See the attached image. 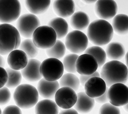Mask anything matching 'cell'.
<instances>
[{
	"label": "cell",
	"instance_id": "obj_12",
	"mask_svg": "<svg viewBox=\"0 0 128 114\" xmlns=\"http://www.w3.org/2000/svg\"><path fill=\"white\" fill-rule=\"evenodd\" d=\"M118 7L112 0H100L95 4V14L101 20H108L114 18L117 12Z\"/></svg>",
	"mask_w": 128,
	"mask_h": 114
},
{
	"label": "cell",
	"instance_id": "obj_28",
	"mask_svg": "<svg viewBox=\"0 0 128 114\" xmlns=\"http://www.w3.org/2000/svg\"><path fill=\"white\" fill-rule=\"evenodd\" d=\"M6 70L8 76L6 87L8 88H14L20 85L22 78L20 71L14 70L10 67H7Z\"/></svg>",
	"mask_w": 128,
	"mask_h": 114
},
{
	"label": "cell",
	"instance_id": "obj_4",
	"mask_svg": "<svg viewBox=\"0 0 128 114\" xmlns=\"http://www.w3.org/2000/svg\"><path fill=\"white\" fill-rule=\"evenodd\" d=\"M39 95L36 88L30 84H23L16 87L14 99L17 106L22 109L33 107L38 102Z\"/></svg>",
	"mask_w": 128,
	"mask_h": 114
},
{
	"label": "cell",
	"instance_id": "obj_42",
	"mask_svg": "<svg viewBox=\"0 0 128 114\" xmlns=\"http://www.w3.org/2000/svg\"><path fill=\"white\" fill-rule=\"evenodd\" d=\"M128 104H126V105H124L123 106V107H124V110L126 111H128Z\"/></svg>",
	"mask_w": 128,
	"mask_h": 114
},
{
	"label": "cell",
	"instance_id": "obj_38",
	"mask_svg": "<svg viewBox=\"0 0 128 114\" xmlns=\"http://www.w3.org/2000/svg\"><path fill=\"white\" fill-rule=\"evenodd\" d=\"M58 114H78V112L74 108H71L69 109H63L61 110Z\"/></svg>",
	"mask_w": 128,
	"mask_h": 114
},
{
	"label": "cell",
	"instance_id": "obj_23",
	"mask_svg": "<svg viewBox=\"0 0 128 114\" xmlns=\"http://www.w3.org/2000/svg\"><path fill=\"white\" fill-rule=\"evenodd\" d=\"M58 107L51 99H44L38 102L35 107L36 114H58Z\"/></svg>",
	"mask_w": 128,
	"mask_h": 114
},
{
	"label": "cell",
	"instance_id": "obj_6",
	"mask_svg": "<svg viewBox=\"0 0 128 114\" xmlns=\"http://www.w3.org/2000/svg\"><path fill=\"white\" fill-rule=\"evenodd\" d=\"M40 71L42 77L49 81H56L63 75L64 69L62 62L56 59L49 58L41 63Z\"/></svg>",
	"mask_w": 128,
	"mask_h": 114
},
{
	"label": "cell",
	"instance_id": "obj_32",
	"mask_svg": "<svg viewBox=\"0 0 128 114\" xmlns=\"http://www.w3.org/2000/svg\"><path fill=\"white\" fill-rule=\"evenodd\" d=\"M98 114H121L120 108L110 104L106 103L102 105L99 110Z\"/></svg>",
	"mask_w": 128,
	"mask_h": 114
},
{
	"label": "cell",
	"instance_id": "obj_34",
	"mask_svg": "<svg viewBox=\"0 0 128 114\" xmlns=\"http://www.w3.org/2000/svg\"><path fill=\"white\" fill-rule=\"evenodd\" d=\"M2 114H22V112L18 106L12 105L5 107Z\"/></svg>",
	"mask_w": 128,
	"mask_h": 114
},
{
	"label": "cell",
	"instance_id": "obj_16",
	"mask_svg": "<svg viewBox=\"0 0 128 114\" xmlns=\"http://www.w3.org/2000/svg\"><path fill=\"white\" fill-rule=\"evenodd\" d=\"M60 87L58 81H49L42 78L38 83L36 89L41 97L46 99H51L54 97Z\"/></svg>",
	"mask_w": 128,
	"mask_h": 114
},
{
	"label": "cell",
	"instance_id": "obj_18",
	"mask_svg": "<svg viewBox=\"0 0 128 114\" xmlns=\"http://www.w3.org/2000/svg\"><path fill=\"white\" fill-rule=\"evenodd\" d=\"M53 9L56 15L63 19L69 17L74 14L76 5L71 0H58L53 2Z\"/></svg>",
	"mask_w": 128,
	"mask_h": 114
},
{
	"label": "cell",
	"instance_id": "obj_25",
	"mask_svg": "<svg viewBox=\"0 0 128 114\" xmlns=\"http://www.w3.org/2000/svg\"><path fill=\"white\" fill-rule=\"evenodd\" d=\"M51 1H25V4L28 11L32 15L44 14L47 11Z\"/></svg>",
	"mask_w": 128,
	"mask_h": 114
},
{
	"label": "cell",
	"instance_id": "obj_17",
	"mask_svg": "<svg viewBox=\"0 0 128 114\" xmlns=\"http://www.w3.org/2000/svg\"><path fill=\"white\" fill-rule=\"evenodd\" d=\"M28 58L22 50L16 49L9 54L7 58L8 64L10 68L19 70L24 68L28 63Z\"/></svg>",
	"mask_w": 128,
	"mask_h": 114
},
{
	"label": "cell",
	"instance_id": "obj_13",
	"mask_svg": "<svg viewBox=\"0 0 128 114\" xmlns=\"http://www.w3.org/2000/svg\"><path fill=\"white\" fill-rule=\"evenodd\" d=\"M76 72L82 76L90 75L96 71L98 64L96 59L91 55L84 54L78 56L76 64Z\"/></svg>",
	"mask_w": 128,
	"mask_h": 114
},
{
	"label": "cell",
	"instance_id": "obj_40",
	"mask_svg": "<svg viewBox=\"0 0 128 114\" xmlns=\"http://www.w3.org/2000/svg\"><path fill=\"white\" fill-rule=\"evenodd\" d=\"M96 1H95V0H86V1H83L84 3L88 4H91L94 3L95 2H96Z\"/></svg>",
	"mask_w": 128,
	"mask_h": 114
},
{
	"label": "cell",
	"instance_id": "obj_26",
	"mask_svg": "<svg viewBox=\"0 0 128 114\" xmlns=\"http://www.w3.org/2000/svg\"><path fill=\"white\" fill-rule=\"evenodd\" d=\"M60 87H69L74 91H78L80 85L79 78L74 74L67 73L63 75L60 79Z\"/></svg>",
	"mask_w": 128,
	"mask_h": 114
},
{
	"label": "cell",
	"instance_id": "obj_39",
	"mask_svg": "<svg viewBox=\"0 0 128 114\" xmlns=\"http://www.w3.org/2000/svg\"><path fill=\"white\" fill-rule=\"evenodd\" d=\"M5 65V60L1 55H0V67L4 68Z\"/></svg>",
	"mask_w": 128,
	"mask_h": 114
},
{
	"label": "cell",
	"instance_id": "obj_27",
	"mask_svg": "<svg viewBox=\"0 0 128 114\" xmlns=\"http://www.w3.org/2000/svg\"><path fill=\"white\" fill-rule=\"evenodd\" d=\"M84 54L92 56L96 60L98 67H101L105 64L106 59V54L102 47L98 46H91L86 49Z\"/></svg>",
	"mask_w": 128,
	"mask_h": 114
},
{
	"label": "cell",
	"instance_id": "obj_43",
	"mask_svg": "<svg viewBox=\"0 0 128 114\" xmlns=\"http://www.w3.org/2000/svg\"><path fill=\"white\" fill-rule=\"evenodd\" d=\"M2 111L1 108H0V114H2Z\"/></svg>",
	"mask_w": 128,
	"mask_h": 114
},
{
	"label": "cell",
	"instance_id": "obj_22",
	"mask_svg": "<svg viewBox=\"0 0 128 114\" xmlns=\"http://www.w3.org/2000/svg\"><path fill=\"white\" fill-rule=\"evenodd\" d=\"M48 26L51 27L56 33L57 39H60L67 36L68 32V24L62 18L57 17L49 21Z\"/></svg>",
	"mask_w": 128,
	"mask_h": 114
},
{
	"label": "cell",
	"instance_id": "obj_15",
	"mask_svg": "<svg viewBox=\"0 0 128 114\" xmlns=\"http://www.w3.org/2000/svg\"><path fill=\"white\" fill-rule=\"evenodd\" d=\"M40 64L41 62L37 59H29L26 67L21 70V75L29 82L40 81L42 78L40 71Z\"/></svg>",
	"mask_w": 128,
	"mask_h": 114
},
{
	"label": "cell",
	"instance_id": "obj_8",
	"mask_svg": "<svg viewBox=\"0 0 128 114\" xmlns=\"http://www.w3.org/2000/svg\"><path fill=\"white\" fill-rule=\"evenodd\" d=\"M40 25V21L36 15L26 14L18 18L16 28L20 36L27 39H30L32 37L36 29Z\"/></svg>",
	"mask_w": 128,
	"mask_h": 114
},
{
	"label": "cell",
	"instance_id": "obj_19",
	"mask_svg": "<svg viewBox=\"0 0 128 114\" xmlns=\"http://www.w3.org/2000/svg\"><path fill=\"white\" fill-rule=\"evenodd\" d=\"M77 97V101L74 105V109L78 112L82 113L90 112L94 107V99L89 97L84 91L78 92Z\"/></svg>",
	"mask_w": 128,
	"mask_h": 114
},
{
	"label": "cell",
	"instance_id": "obj_1",
	"mask_svg": "<svg viewBox=\"0 0 128 114\" xmlns=\"http://www.w3.org/2000/svg\"><path fill=\"white\" fill-rule=\"evenodd\" d=\"M114 32L111 25L103 20H96L88 26L87 38L91 43L98 46L108 44L112 40Z\"/></svg>",
	"mask_w": 128,
	"mask_h": 114
},
{
	"label": "cell",
	"instance_id": "obj_30",
	"mask_svg": "<svg viewBox=\"0 0 128 114\" xmlns=\"http://www.w3.org/2000/svg\"><path fill=\"white\" fill-rule=\"evenodd\" d=\"M66 49L65 45L64 43L60 40H56L54 45L46 49V53L48 57L58 60L65 56Z\"/></svg>",
	"mask_w": 128,
	"mask_h": 114
},
{
	"label": "cell",
	"instance_id": "obj_35",
	"mask_svg": "<svg viewBox=\"0 0 128 114\" xmlns=\"http://www.w3.org/2000/svg\"><path fill=\"white\" fill-rule=\"evenodd\" d=\"M8 79L7 73L5 69L0 67V88H2L6 85Z\"/></svg>",
	"mask_w": 128,
	"mask_h": 114
},
{
	"label": "cell",
	"instance_id": "obj_14",
	"mask_svg": "<svg viewBox=\"0 0 128 114\" xmlns=\"http://www.w3.org/2000/svg\"><path fill=\"white\" fill-rule=\"evenodd\" d=\"M84 87L86 95L94 99L102 95L106 90V86L100 77H94L87 80Z\"/></svg>",
	"mask_w": 128,
	"mask_h": 114
},
{
	"label": "cell",
	"instance_id": "obj_2",
	"mask_svg": "<svg viewBox=\"0 0 128 114\" xmlns=\"http://www.w3.org/2000/svg\"><path fill=\"white\" fill-rule=\"evenodd\" d=\"M100 77L108 87L116 83L124 84L128 81V67L119 61H109L102 66Z\"/></svg>",
	"mask_w": 128,
	"mask_h": 114
},
{
	"label": "cell",
	"instance_id": "obj_20",
	"mask_svg": "<svg viewBox=\"0 0 128 114\" xmlns=\"http://www.w3.org/2000/svg\"><path fill=\"white\" fill-rule=\"evenodd\" d=\"M70 24L75 30L81 32L88 27L90 24V18L85 13L78 12L71 16Z\"/></svg>",
	"mask_w": 128,
	"mask_h": 114
},
{
	"label": "cell",
	"instance_id": "obj_11",
	"mask_svg": "<svg viewBox=\"0 0 128 114\" xmlns=\"http://www.w3.org/2000/svg\"><path fill=\"white\" fill-rule=\"evenodd\" d=\"M56 105L64 109H69L75 105L77 101V94L69 87H62L59 88L54 96Z\"/></svg>",
	"mask_w": 128,
	"mask_h": 114
},
{
	"label": "cell",
	"instance_id": "obj_41",
	"mask_svg": "<svg viewBox=\"0 0 128 114\" xmlns=\"http://www.w3.org/2000/svg\"><path fill=\"white\" fill-rule=\"evenodd\" d=\"M128 54L126 53V55H125V62H126V66H128Z\"/></svg>",
	"mask_w": 128,
	"mask_h": 114
},
{
	"label": "cell",
	"instance_id": "obj_24",
	"mask_svg": "<svg viewBox=\"0 0 128 114\" xmlns=\"http://www.w3.org/2000/svg\"><path fill=\"white\" fill-rule=\"evenodd\" d=\"M113 32L120 35H125L128 32V17L124 14L115 16L112 23Z\"/></svg>",
	"mask_w": 128,
	"mask_h": 114
},
{
	"label": "cell",
	"instance_id": "obj_10",
	"mask_svg": "<svg viewBox=\"0 0 128 114\" xmlns=\"http://www.w3.org/2000/svg\"><path fill=\"white\" fill-rule=\"evenodd\" d=\"M107 97L110 104L115 106H122L128 103V88L122 83L111 85L108 89Z\"/></svg>",
	"mask_w": 128,
	"mask_h": 114
},
{
	"label": "cell",
	"instance_id": "obj_21",
	"mask_svg": "<svg viewBox=\"0 0 128 114\" xmlns=\"http://www.w3.org/2000/svg\"><path fill=\"white\" fill-rule=\"evenodd\" d=\"M106 57L112 61H118L122 59L126 54V50L124 45L118 42H113L109 43L106 48Z\"/></svg>",
	"mask_w": 128,
	"mask_h": 114
},
{
	"label": "cell",
	"instance_id": "obj_29",
	"mask_svg": "<svg viewBox=\"0 0 128 114\" xmlns=\"http://www.w3.org/2000/svg\"><path fill=\"white\" fill-rule=\"evenodd\" d=\"M20 50H22L26 54L28 59H34L38 53V48L34 44L32 40L30 39H26L20 42Z\"/></svg>",
	"mask_w": 128,
	"mask_h": 114
},
{
	"label": "cell",
	"instance_id": "obj_36",
	"mask_svg": "<svg viewBox=\"0 0 128 114\" xmlns=\"http://www.w3.org/2000/svg\"><path fill=\"white\" fill-rule=\"evenodd\" d=\"M94 77H100V75L98 71H96L94 73H93L92 75H87V76H82L80 75L79 78L80 83H81V85L83 86H84L85 83H86L87 80H88L89 79Z\"/></svg>",
	"mask_w": 128,
	"mask_h": 114
},
{
	"label": "cell",
	"instance_id": "obj_3",
	"mask_svg": "<svg viewBox=\"0 0 128 114\" xmlns=\"http://www.w3.org/2000/svg\"><path fill=\"white\" fill-rule=\"evenodd\" d=\"M20 36L14 26L0 24V55L5 56L17 49L20 44Z\"/></svg>",
	"mask_w": 128,
	"mask_h": 114
},
{
	"label": "cell",
	"instance_id": "obj_33",
	"mask_svg": "<svg viewBox=\"0 0 128 114\" xmlns=\"http://www.w3.org/2000/svg\"><path fill=\"white\" fill-rule=\"evenodd\" d=\"M11 92L6 86L0 88V105L7 104L11 99Z\"/></svg>",
	"mask_w": 128,
	"mask_h": 114
},
{
	"label": "cell",
	"instance_id": "obj_7",
	"mask_svg": "<svg viewBox=\"0 0 128 114\" xmlns=\"http://www.w3.org/2000/svg\"><path fill=\"white\" fill-rule=\"evenodd\" d=\"M88 39L84 33L73 30L68 34L65 39V47L70 52L79 54L86 50L88 45Z\"/></svg>",
	"mask_w": 128,
	"mask_h": 114
},
{
	"label": "cell",
	"instance_id": "obj_9",
	"mask_svg": "<svg viewBox=\"0 0 128 114\" xmlns=\"http://www.w3.org/2000/svg\"><path fill=\"white\" fill-rule=\"evenodd\" d=\"M21 13V5L16 1H0V22L9 24L18 20Z\"/></svg>",
	"mask_w": 128,
	"mask_h": 114
},
{
	"label": "cell",
	"instance_id": "obj_31",
	"mask_svg": "<svg viewBox=\"0 0 128 114\" xmlns=\"http://www.w3.org/2000/svg\"><path fill=\"white\" fill-rule=\"evenodd\" d=\"M78 57L76 54H71L65 57L62 62L64 69L68 73H76V61Z\"/></svg>",
	"mask_w": 128,
	"mask_h": 114
},
{
	"label": "cell",
	"instance_id": "obj_37",
	"mask_svg": "<svg viewBox=\"0 0 128 114\" xmlns=\"http://www.w3.org/2000/svg\"><path fill=\"white\" fill-rule=\"evenodd\" d=\"M108 89V88L106 87V90L104 94L99 97L95 98L94 100L96 102H97L98 103H100V104H105V103H108V102H109V100L107 97Z\"/></svg>",
	"mask_w": 128,
	"mask_h": 114
},
{
	"label": "cell",
	"instance_id": "obj_5",
	"mask_svg": "<svg viewBox=\"0 0 128 114\" xmlns=\"http://www.w3.org/2000/svg\"><path fill=\"white\" fill-rule=\"evenodd\" d=\"M32 41L38 48L48 49L56 43L57 37L56 32L48 25L40 26L32 35Z\"/></svg>",
	"mask_w": 128,
	"mask_h": 114
}]
</instances>
